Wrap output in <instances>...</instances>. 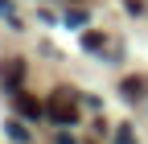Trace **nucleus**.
Here are the masks:
<instances>
[{"label": "nucleus", "instance_id": "f257e3e1", "mask_svg": "<svg viewBox=\"0 0 148 144\" xmlns=\"http://www.w3.org/2000/svg\"><path fill=\"white\" fill-rule=\"evenodd\" d=\"M45 115H49L53 123H62V128H70V123L78 119V103H74L66 91H58V95H53V99L45 103Z\"/></svg>", "mask_w": 148, "mask_h": 144}, {"label": "nucleus", "instance_id": "f03ea898", "mask_svg": "<svg viewBox=\"0 0 148 144\" xmlns=\"http://www.w3.org/2000/svg\"><path fill=\"white\" fill-rule=\"evenodd\" d=\"M16 107H21V115H29V119H41L45 115V107L37 103L33 95H16Z\"/></svg>", "mask_w": 148, "mask_h": 144}, {"label": "nucleus", "instance_id": "7ed1b4c3", "mask_svg": "<svg viewBox=\"0 0 148 144\" xmlns=\"http://www.w3.org/2000/svg\"><path fill=\"white\" fill-rule=\"evenodd\" d=\"M123 91H127V99H136V95L144 91V78H127V82H123Z\"/></svg>", "mask_w": 148, "mask_h": 144}, {"label": "nucleus", "instance_id": "20e7f679", "mask_svg": "<svg viewBox=\"0 0 148 144\" xmlns=\"http://www.w3.org/2000/svg\"><path fill=\"white\" fill-rule=\"evenodd\" d=\"M115 144H136V136H132V128H127V123L115 132Z\"/></svg>", "mask_w": 148, "mask_h": 144}, {"label": "nucleus", "instance_id": "39448f33", "mask_svg": "<svg viewBox=\"0 0 148 144\" xmlns=\"http://www.w3.org/2000/svg\"><path fill=\"white\" fill-rule=\"evenodd\" d=\"M8 136H12V140H29V132L21 128V123H8Z\"/></svg>", "mask_w": 148, "mask_h": 144}, {"label": "nucleus", "instance_id": "423d86ee", "mask_svg": "<svg viewBox=\"0 0 148 144\" xmlns=\"http://www.w3.org/2000/svg\"><path fill=\"white\" fill-rule=\"evenodd\" d=\"M8 82H21V62H8Z\"/></svg>", "mask_w": 148, "mask_h": 144}, {"label": "nucleus", "instance_id": "0eeeda50", "mask_svg": "<svg viewBox=\"0 0 148 144\" xmlns=\"http://www.w3.org/2000/svg\"><path fill=\"white\" fill-rule=\"evenodd\" d=\"M58 144H74V136H66V132H58Z\"/></svg>", "mask_w": 148, "mask_h": 144}]
</instances>
